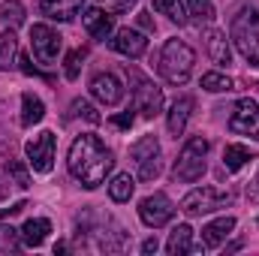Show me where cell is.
I'll use <instances>...</instances> for the list:
<instances>
[{
  "mask_svg": "<svg viewBox=\"0 0 259 256\" xmlns=\"http://www.w3.org/2000/svg\"><path fill=\"white\" fill-rule=\"evenodd\" d=\"M100 3H106V0H100Z\"/></svg>",
  "mask_w": 259,
  "mask_h": 256,
  "instance_id": "60d3db41",
  "label": "cell"
},
{
  "mask_svg": "<svg viewBox=\"0 0 259 256\" xmlns=\"http://www.w3.org/2000/svg\"><path fill=\"white\" fill-rule=\"evenodd\" d=\"M166 250H169V256H184V253H193V250H205V247H202V244L196 247L193 244V226H190V223H178V226L169 232Z\"/></svg>",
  "mask_w": 259,
  "mask_h": 256,
  "instance_id": "e0dca14e",
  "label": "cell"
},
{
  "mask_svg": "<svg viewBox=\"0 0 259 256\" xmlns=\"http://www.w3.org/2000/svg\"><path fill=\"white\" fill-rule=\"evenodd\" d=\"M109 46H112L118 55L130 58V61H136V58H142V55L148 52V39H145V33H139V30H133V27H121V30L109 39Z\"/></svg>",
  "mask_w": 259,
  "mask_h": 256,
  "instance_id": "7c38bea8",
  "label": "cell"
},
{
  "mask_svg": "<svg viewBox=\"0 0 259 256\" xmlns=\"http://www.w3.org/2000/svg\"><path fill=\"white\" fill-rule=\"evenodd\" d=\"M247 160H253V151H250V148H244V145H226V151H223V166H226L229 172H238Z\"/></svg>",
  "mask_w": 259,
  "mask_h": 256,
  "instance_id": "d4e9b609",
  "label": "cell"
},
{
  "mask_svg": "<svg viewBox=\"0 0 259 256\" xmlns=\"http://www.w3.org/2000/svg\"><path fill=\"white\" fill-rule=\"evenodd\" d=\"M256 223H259V217H256Z\"/></svg>",
  "mask_w": 259,
  "mask_h": 256,
  "instance_id": "b9f144b4",
  "label": "cell"
},
{
  "mask_svg": "<svg viewBox=\"0 0 259 256\" xmlns=\"http://www.w3.org/2000/svg\"><path fill=\"white\" fill-rule=\"evenodd\" d=\"M69 115H72V118H84L88 124H100V121H103V115H100V112H97L88 100H72Z\"/></svg>",
  "mask_w": 259,
  "mask_h": 256,
  "instance_id": "f1b7e54d",
  "label": "cell"
},
{
  "mask_svg": "<svg viewBox=\"0 0 259 256\" xmlns=\"http://www.w3.org/2000/svg\"><path fill=\"white\" fill-rule=\"evenodd\" d=\"M154 9L175 24H187V3L184 0H154Z\"/></svg>",
  "mask_w": 259,
  "mask_h": 256,
  "instance_id": "cb8c5ba5",
  "label": "cell"
},
{
  "mask_svg": "<svg viewBox=\"0 0 259 256\" xmlns=\"http://www.w3.org/2000/svg\"><path fill=\"white\" fill-rule=\"evenodd\" d=\"M0 21H3L6 27H21V24H24V6H21L18 0H6V3L0 6Z\"/></svg>",
  "mask_w": 259,
  "mask_h": 256,
  "instance_id": "4316f807",
  "label": "cell"
},
{
  "mask_svg": "<svg viewBox=\"0 0 259 256\" xmlns=\"http://www.w3.org/2000/svg\"><path fill=\"white\" fill-rule=\"evenodd\" d=\"M133 190H136V178H133L130 172L115 175V178H112V184H109V196H112V202H130Z\"/></svg>",
  "mask_w": 259,
  "mask_h": 256,
  "instance_id": "603a6c76",
  "label": "cell"
},
{
  "mask_svg": "<svg viewBox=\"0 0 259 256\" xmlns=\"http://www.w3.org/2000/svg\"><path fill=\"white\" fill-rule=\"evenodd\" d=\"M52 232V223L46 217H30L24 226H21V244L24 247H39Z\"/></svg>",
  "mask_w": 259,
  "mask_h": 256,
  "instance_id": "ffe728a7",
  "label": "cell"
},
{
  "mask_svg": "<svg viewBox=\"0 0 259 256\" xmlns=\"http://www.w3.org/2000/svg\"><path fill=\"white\" fill-rule=\"evenodd\" d=\"M0 199H3V184H0Z\"/></svg>",
  "mask_w": 259,
  "mask_h": 256,
  "instance_id": "ab89813d",
  "label": "cell"
},
{
  "mask_svg": "<svg viewBox=\"0 0 259 256\" xmlns=\"http://www.w3.org/2000/svg\"><path fill=\"white\" fill-rule=\"evenodd\" d=\"M91 94H94V100H100L103 106H118V103L124 100V88H121L118 75H112V72H97V75L91 78Z\"/></svg>",
  "mask_w": 259,
  "mask_h": 256,
  "instance_id": "4fadbf2b",
  "label": "cell"
},
{
  "mask_svg": "<svg viewBox=\"0 0 259 256\" xmlns=\"http://www.w3.org/2000/svg\"><path fill=\"white\" fill-rule=\"evenodd\" d=\"M21 69H24V72H27V75H33V72H36V69H33V64H30V61H27V58H21Z\"/></svg>",
  "mask_w": 259,
  "mask_h": 256,
  "instance_id": "8d00e7d4",
  "label": "cell"
},
{
  "mask_svg": "<svg viewBox=\"0 0 259 256\" xmlns=\"http://www.w3.org/2000/svg\"><path fill=\"white\" fill-rule=\"evenodd\" d=\"M205 52H208V58L214 61V64L220 66H229L232 64V49H229V39H226V33L223 30H205Z\"/></svg>",
  "mask_w": 259,
  "mask_h": 256,
  "instance_id": "9a60e30c",
  "label": "cell"
},
{
  "mask_svg": "<svg viewBox=\"0 0 259 256\" xmlns=\"http://www.w3.org/2000/svg\"><path fill=\"white\" fill-rule=\"evenodd\" d=\"M139 217H142L145 226L160 229V226H166L175 217V205H172V199L166 193H154V196H145L139 202Z\"/></svg>",
  "mask_w": 259,
  "mask_h": 256,
  "instance_id": "30bf717a",
  "label": "cell"
},
{
  "mask_svg": "<svg viewBox=\"0 0 259 256\" xmlns=\"http://www.w3.org/2000/svg\"><path fill=\"white\" fill-rule=\"evenodd\" d=\"M42 118H46L42 100L33 97V94H24V97H21V127H33V124H39Z\"/></svg>",
  "mask_w": 259,
  "mask_h": 256,
  "instance_id": "44dd1931",
  "label": "cell"
},
{
  "mask_svg": "<svg viewBox=\"0 0 259 256\" xmlns=\"http://www.w3.org/2000/svg\"><path fill=\"white\" fill-rule=\"evenodd\" d=\"M30 49H33V58L39 64L52 66L58 61L61 49H64V36L55 27H49V24H33L30 27Z\"/></svg>",
  "mask_w": 259,
  "mask_h": 256,
  "instance_id": "9c48e42d",
  "label": "cell"
},
{
  "mask_svg": "<svg viewBox=\"0 0 259 256\" xmlns=\"http://www.w3.org/2000/svg\"><path fill=\"white\" fill-rule=\"evenodd\" d=\"M55 148H58V136H55L52 130H42L39 136H33V139L24 145L30 169L39 172V175H49V172L55 169Z\"/></svg>",
  "mask_w": 259,
  "mask_h": 256,
  "instance_id": "ba28073f",
  "label": "cell"
},
{
  "mask_svg": "<svg viewBox=\"0 0 259 256\" xmlns=\"http://www.w3.org/2000/svg\"><path fill=\"white\" fill-rule=\"evenodd\" d=\"M115 166V154L100 142V136L94 133H81L72 145H69V154H66V169L69 175L84 187V190H97L106 175L112 172Z\"/></svg>",
  "mask_w": 259,
  "mask_h": 256,
  "instance_id": "6da1fadb",
  "label": "cell"
},
{
  "mask_svg": "<svg viewBox=\"0 0 259 256\" xmlns=\"http://www.w3.org/2000/svg\"><path fill=\"white\" fill-rule=\"evenodd\" d=\"M81 61H84V52H81V49H75V52H69V55H66L64 75L69 78V81H75V78H78V69H81Z\"/></svg>",
  "mask_w": 259,
  "mask_h": 256,
  "instance_id": "1f68e13d",
  "label": "cell"
},
{
  "mask_svg": "<svg viewBox=\"0 0 259 256\" xmlns=\"http://www.w3.org/2000/svg\"><path fill=\"white\" fill-rule=\"evenodd\" d=\"M157 247H160V244H157V238H148V241L142 244V253H157Z\"/></svg>",
  "mask_w": 259,
  "mask_h": 256,
  "instance_id": "d590c367",
  "label": "cell"
},
{
  "mask_svg": "<svg viewBox=\"0 0 259 256\" xmlns=\"http://www.w3.org/2000/svg\"><path fill=\"white\" fill-rule=\"evenodd\" d=\"M232 229H235V217H217V220H211V223L202 229V247H205V250L220 247V244L229 238Z\"/></svg>",
  "mask_w": 259,
  "mask_h": 256,
  "instance_id": "ac0fdd59",
  "label": "cell"
},
{
  "mask_svg": "<svg viewBox=\"0 0 259 256\" xmlns=\"http://www.w3.org/2000/svg\"><path fill=\"white\" fill-rule=\"evenodd\" d=\"M193 64H196V52L184 42V39H166L163 52H160V75L169 84H187L193 75Z\"/></svg>",
  "mask_w": 259,
  "mask_h": 256,
  "instance_id": "3957f363",
  "label": "cell"
},
{
  "mask_svg": "<svg viewBox=\"0 0 259 256\" xmlns=\"http://www.w3.org/2000/svg\"><path fill=\"white\" fill-rule=\"evenodd\" d=\"M187 15H193L196 24H202V21H214V18H217L211 0H187Z\"/></svg>",
  "mask_w": 259,
  "mask_h": 256,
  "instance_id": "83f0119b",
  "label": "cell"
},
{
  "mask_svg": "<svg viewBox=\"0 0 259 256\" xmlns=\"http://www.w3.org/2000/svg\"><path fill=\"white\" fill-rule=\"evenodd\" d=\"M232 88H235V81L226 72H205L202 75V91H208V94H226Z\"/></svg>",
  "mask_w": 259,
  "mask_h": 256,
  "instance_id": "484cf974",
  "label": "cell"
},
{
  "mask_svg": "<svg viewBox=\"0 0 259 256\" xmlns=\"http://www.w3.org/2000/svg\"><path fill=\"white\" fill-rule=\"evenodd\" d=\"M81 21H84V30H88L94 39H100V42H106V39L112 36V30H115V15H109V12H103V9H88Z\"/></svg>",
  "mask_w": 259,
  "mask_h": 256,
  "instance_id": "2e32d148",
  "label": "cell"
},
{
  "mask_svg": "<svg viewBox=\"0 0 259 256\" xmlns=\"http://www.w3.org/2000/svg\"><path fill=\"white\" fill-rule=\"evenodd\" d=\"M190 112H193V100L190 97H175V103L169 106V118H166V127H169L172 139L184 136L187 121H190Z\"/></svg>",
  "mask_w": 259,
  "mask_h": 256,
  "instance_id": "5bb4252c",
  "label": "cell"
},
{
  "mask_svg": "<svg viewBox=\"0 0 259 256\" xmlns=\"http://www.w3.org/2000/svg\"><path fill=\"white\" fill-rule=\"evenodd\" d=\"M24 208H27V202H24V199H21V202H12V205L0 208V220H3V217H15V214H21Z\"/></svg>",
  "mask_w": 259,
  "mask_h": 256,
  "instance_id": "d6a6232c",
  "label": "cell"
},
{
  "mask_svg": "<svg viewBox=\"0 0 259 256\" xmlns=\"http://www.w3.org/2000/svg\"><path fill=\"white\" fill-rule=\"evenodd\" d=\"M229 130L235 136H250V139L259 142V103L256 100L244 97V100L235 103L232 118H229Z\"/></svg>",
  "mask_w": 259,
  "mask_h": 256,
  "instance_id": "8fae6325",
  "label": "cell"
},
{
  "mask_svg": "<svg viewBox=\"0 0 259 256\" xmlns=\"http://www.w3.org/2000/svg\"><path fill=\"white\" fill-rule=\"evenodd\" d=\"M81 3H84V0H42L39 9H42L46 18H55V21H72V18L78 15Z\"/></svg>",
  "mask_w": 259,
  "mask_h": 256,
  "instance_id": "d6986e66",
  "label": "cell"
},
{
  "mask_svg": "<svg viewBox=\"0 0 259 256\" xmlns=\"http://www.w3.org/2000/svg\"><path fill=\"white\" fill-rule=\"evenodd\" d=\"M247 196H250V199H259V175H256V184H253V190L247 193Z\"/></svg>",
  "mask_w": 259,
  "mask_h": 256,
  "instance_id": "f35d334b",
  "label": "cell"
},
{
  "mask_svg": "<svg viewBox=\"0 0 259 256\" xmlns=\"http://www.w3.org/2000/svg\"><path fill=\"white\" fill-rule=\"evenodd\" d=\"M139 24H142V27H145L148 33L154 30V21H151V15H148V12H139Z\"/></svg>",
  "mask_w": 259,
  "mask_h": 256,
  "instance_id": "e575fe53",
  "label": "cell"
},
{
  "mask_svg": "<svg viewBox=\"0 0 259 256\" xmlns=\"http://www.w3.org/2000/svg\"><path fill=\"white\" fill-rule=\"evenodd\" d=\"M232 202L229 193H220L217 187H193L181 199V211L187 217H202V214H211V211H220Z\"/></svg>",
  "mask_w": 259,
  "mask_h": 256,
  "instance_id": "52a82bcc",
  "label": "cell"
},
{
  "mask_svg": "<svg viewBox=\"0 0 259 256\" xmlns=\"http://www.w3.org/2000/svg\"><path fill=\"white\" fill-rule=\"evenodd\" d=\"M6 172L12 175L15 187H21V190H27V187H30V172L24 169V163H21V160H6Z\"/></svg>",
  "mask_w": 259,
  "mask_h": 256,
  "instance_id": "4dcf8cb0",
  "label": "cell"
},
{
  "mask_svg": "<svg viewBox=\"0 0 259 256\" xmlns=\"http://www.w3.org/2000/svg\"><path fill=\"white\" fill-rule=\"evenodd\" d=\"M130 6H136V0H121V3H118V12H124Z\"/></svg>",
  "mask_w": 259,
  "mask_h": 256,
  "instance_id": "74e56055",
  "label": "cell"
},
{
  "mask_svg": "<svg viewBox=\"0 0 259 256\" xmlns=\"http://www.w3.org/2000/svg\"><path fill=\"white\" fill-rule=\"evenodd\" d=\"M130 157L136 160L139 181H154V178L163 172V151H160L157 136H142L139 142H133Z\"/></svg>",
  "mask_w": 259,
  "mask_h": 256,
  "instance_id": "8992f818",
  "label": "cell"
},
{
  "mask_svg": "<svg viewBox=\"0 0 259 256\" xmlns=\"http://www.w3.org/2000/svg\"><path fill=\"white\" fill-rule=\"evenodd\" d=\"M133 121H136L133 112H124V115H115V118H112V124H115L118 130H130L133 127Z\"/></svg>",
  "mask_w": 259,
  "mask_h": 256,
  "instance_id": "836d02e7",
  "label": "cell"
},
{
  "mask_svg": "<svg viewBox=\"0 0 259 256\" xmlns=\"http://www.w3.org/2000/svg\"><path fill=\"white\" fill-rule=\"evenodd\" d=\"M229 39L235 42L238 55H241L250 66L259 69V9L256 6H241V9L232 15Z\"/></svg>",
  "mask_w": 259,
  "mask_h": 256,
  "instance_id": "7a4b0ae2",
  "label": "cell"
},
{
  "mask_svg": "<svg viewBox=\"0 0 259 256\" xmlns=\"http://www.w3.org/2000/svg\"><path fill=\"white\" fill-rule=\"evenodd\" d=\"M15 61H18V36L9 27L0 33V69H12Z\"/></svg>",
  "mask_w": 259,
  "mask_h": 256,
  "instance_id": "7402d4cb",
  "label": "cell"
},
{
  "mask_svg": "<svg viewBox=\"0 0 259 256\" xmlns=\"http://www.w3.org/2000/svg\"><path fill=\"white\" fill-rule=\"evenodd\" d=\"M127 75H130V81H133V112H139L148 121L157 118L163 112V88H157L154 81H148L136 69H127Z\"/></svg>",
  "mask_w": 259,
  "mask_h": 256,
  "instance_id": "5b68a950",
  "label": "cell"
},
{
  "mask_svg": "<svg viewBox=\"0 0 259 256\" xmlns=\"http://www.w3.org/2000/svg\"><path fill=\"white\" fill-rule=\"evenodd\" d=\"M208 151H211V142H208L205 136H193V139H187L184 148H181V154H178V160H175V166H172L175 181H184V184L199 181V178L205 175V169H208V166H205Z\"/></svg>",
  "mask_w": 259,
  "mask_h": 256,
  "instance_id": "277c9868",
  "label": "cell"
},
{
  "mask_svg": "<svg viewBox=\"0 0 259 256\" xmlns=\"http://www.w3.org/2000/svg\"><path fill=\"white\" fill-rule=\"evenodd\" d=\"M21 247V229L0 226V253H15Z\"/></svg>",
  "mask_w": 259,
  "mask_h": 256,
  "instance_id": "f546056e",
  "label": "cell"
}]
</instances>
